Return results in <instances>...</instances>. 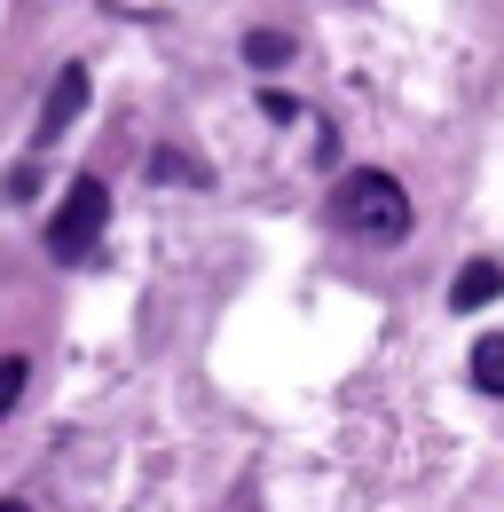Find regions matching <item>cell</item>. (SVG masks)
<instances>
[{
    "label": "cell",
    "mask_w": 504,
    "mask_h": 512,
    "mask_svg": "<svg viewBox=\"0 0 504 512\" xmlns=\"http://www.w3.org/2000/svg\"><path fill=\"white\" fill-rule=\"evenodd\" d=\"M331 213H339V229L347 237H363V245H402L410 237V190L386 174V166H355L347 182H339V197H331Z\"/></svg>",
    "instance_id": "1"
},
{
    "label": "cell",
    "mask_w": 504,
    "mask_h": 512,
    "mask_svg": "<svg viewBox=\"0 0 504 512\" xmlns=\"http://www.w3.org/2000/svg\"><path fill=\"white\" fill-rule=\"evenodd\" d=\"M103 229H111V182H103V174H79V182L63 190V205L48 213V260L79 268V260L103 245Z\"/></svg>",
    "instance_id": "2"
},
{
    "label": "cell",
    "mask_w": 504,
    "mask_h": 512,
    "mask_svg": "<svg viewBox=\"0 0 504 512\" xmlns=\"http://www.w3.org/2000/svg\"><path fill=\"white\" fill-rule=\"evenodd\" d=\"M79 111H87V64H63V71H56V87H48V103H40L32 150H48L63 127H79Z\"/></svg>",
    "instance_id": "3"
},
{
    "label": "cell",
    "mask_w": 504,
    "mask_h": 512,
    "mask_svg": "<svg viewBox=\"0 0 504 512\" xmlns=\"http://www.w3.org/2000/svg\"><path fill=\"white\" fill-rule=\"evenodd\" d=\"M497 292H504V268H497V260H465V268H457V284H449V308H457V316H473V308H489Z\"/></svg>",
    "instance_id": "4"
},
{
    "label": "cell",
    "mask_w": 504,
    "mask_h": 512,
    "mask_svg": "<svg viewBox=\"0 0 504 512\" xmlns=\"http://www.w3.org/2000/svg\"><path fill=\"white\" fill-rule=\"evenodd\" d=\"M465 379L481 386V394H497V402H504V331H481V339H473V355H465Z\"/></svg>",
    "instance_id": "5"
},
{
    "label": "cell",
    "mask_w": 504,
    "mask_h": 512,
    "mask_svg": "<svg viewBox=\"0 0 504 512\" xmlns=\"http://www.w3.org/2000/svg\"><path fill=\"white\" fill-rule=\"evenodd\" d=\"M245 64L252 71H284L292 64V32H245Z\"/></svg>",
    "instance_id": "6"
},
{
    "label": "cell",
    "mask_w": 504,
    "mask_h": 512,
    "mask_svg": "<svg viewBox=\"0 0 504 512\" xmlns=\"http://www.w3.org/2000/svg\"><path fill=\"white\" fill-rule=\"evenodd\" d=\"M150 174H158V182H205V166L182 158V150H150Z\"/></svg>",
    "instance_id": "7"
},
{
    "label": "cell",
    "mask_w": 504,
    "mask_h": 512,
    "mask_svg": "<svg viewBox=\"0 0 504 512\" xmlns=\"http://www.w3.org/2000/svg\"><path fill=\"white\" fill-rule=\"evenodd\" d=\"M24 379H32V363H24V355H0V418L24 402Z\"/></svg>",
    "instance_id": "8"
},
{
    "label": "cell",
    "mask_w": 504,
    "mask_h": 512,
    "mask_svg": "<svg viewBox=\"0 0 504 512\" xmlns=\"http://www.w3.org/2000/svg\"><path fill=\"white\" fill-rule=\"evenodd\" d=\"M260 119H276V127H292V119H300V103H292V95H276V87H268V95H260Z\"/></svg>",
    "instance_id": "9"
},
{
    "label": "cell",
    "mask_w": 504,
    "mask_h": 512,
    "mask_svg": "<svg viewBox=\"0 0 504 512\" xmlns=\"http://www.w3.org/2000/svg\"><path fill=\"white\" fill-rule=\"evenodd\" d=\"M0 512H32V505H24V497H0Z\"/></svg>",
    "instance_id": "10"
}]
</instances>
